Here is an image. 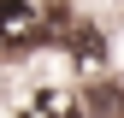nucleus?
<instances>
[{
    "label": "nucleus",
    "mask_w": 124,
    "mask_h": 118,
    "mask_svg": "<svg viewBox=\"0 0 124 118\" xmlns=\"http://www.w3.org/2000/svg\"><path fill=\"white\" fill-rule=\"evenodd\" d=\"M41 36V12L30 0H0V47H24Z\"/></svg>",
    "instance_id": "obj_1"
},
{
    "label": "nucleus",
    "mask_w": 124,
    "mask_h": 118,
    "mask_svg": "<svg viewBox=\"0 0 124 118\" xmlns=\"http://www.w3.org/2000/svg\"><path fill=\"white\" fill-rule=\"evenodd\" d=\"M24 118H77V100L71 95H59V88H41L36 100H30V112Z\"/></svg>",
    "instance_id": "obj_2"
}]
</instances>
